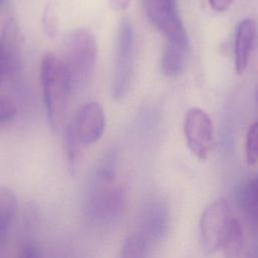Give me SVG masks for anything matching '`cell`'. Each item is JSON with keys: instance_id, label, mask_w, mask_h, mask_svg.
Returning a JSON list of instances; mask_svg holds the SVG:
<instances>
[{"instance_id": "cell-1", "label": "cell", "mask_w": 258, "mask_h": 258, "mask_svg": "<svg viewBox=\"0 0 258 258\" xmlns=\"http://www.w3.org/2000/svg\"><path fill=\"white\" fill-rule=\"evenodd\" d=\"M114 158L108 155L92 175L85 195V212L96 223L115 220L123 211L125 192L116 177Z\"/></svg>"}, {"instance_id": "cell-7", "label": "cell", "mask_w": 258, "mask_h": 258, "mask_svg": "<svg viewBox=\"0 0 258 258\" xmlns=\"http://www.w3.org/2000/svg\"><path fill=\"white\" fill-rule=\"evenodd\" d=\"M144 7L148 20L167 39L188 41L186 31L177 13L175 0H144Z\"/></svg>"}, {"instance_id": "cell-2", "label": "cell", "mask_w": 258, "mask_h": 258, "mask_svg": "<svg viewBox=\"0 0 258 258\" xmlns=\"http://www.w3.org/2000/svg\"><path fill=\"white\" fill-rule=\"evenodd\" d=\"M69 76L72 91H80L91 81L98 58V44L87 27L71 29L61 42L58 55Z\"/></svg>"}, {"instance_id": "cell-14", "label": "cell", "mask_w": 258, "mask_h": 258, "mask_svg": "<svg viewBox=\"0 0 258 258\" xmlns=\"http://www.w3.org/2000/svg\"><path fill=\"white\" fill-rule=\"evenodd\" d=\"M239 203L247 218L258 226V175L247 181L241 188Z\"/></svg>"}, {"instance_id": "cell-16", "label": "cell", "mask_w": 258, "mask_h": 258, "mask_svg": "<svg viewBox=\"0 0 258 258\" xmlns=\"http://www.w3.org/2000/svg\"><path fill=\"white\" fill-rule=\"evenodd\" d=\"M63 137H64L63 138V146H64V153L67 156L68 165H69L70 169L72 171H74L78 164V161H79L82 145L79 142L78 138L76 137L70 123H68L64 128V136Z\"/></svg>"}, {"instance_id": "cell-18", "label": "cell", "mask_w": 258, "mask_h": 258, "mask_svg": "<svg viewBox=\"0 0 258 258\" xmlns=\"http://www.w3.org/2000/svg\"><path fill=\"white\" fill-rule=\"evenodd\" d=\"M245 149L248 164H256L258 162V122L253 124L247 133Z\"/></svg>"}, {"instance_id": "cell-12", "label": "cell", "mask_w": 258, "mask_h": 258, "mask_svg": "<svg viewBox=\"0 0 258 258\" xmlns=\"http://www.w3.org/2000/svg\"><path fill=\"white\" fill-rule=\"evenodd\" d=\"M188 52V41L167 39L161 56V72L165 77L178 76L185 64Z\"/></svg>"}, {"instance_id": "cell-19", "label": "cell", "mask_w": 258, "mask_h": 258, "mask_svg": "<svg viewBox=\"0 0 258 258\" xmlns=\"http://www.w3.org/2000/svg\"><path fill=\"white\" fill-rule=\"evenodd\" d=\"M16 115V107L11 99L0 96V126L11 122Z\"/></svg>"}, {"instance_id": "cell-11", "label": "cell", "mask_w": 258, "mask_h": 258, "mask_svg": "<svg viewBox=\"0 0 258 258\" xmlns=\"http://www.w3.org/2000/svg\"><path fill=\"white\" fill-rule=\"evenodd\" d=\"M256 34V25L252 19H244L239 23L234 45L235 70L237 74H243L248 67Z\"/></svg>"}, {"instance_id": "cell-22", "label": "cell", "mask_w": 258, "mask_h": 258, "mask_svg": "<svg viewBox=\"0 0 258 258\" xmlns=\"http://www.w3.org/2000/svg\"><path fill=\"white\" fill-rule=\"evenodd\" d=\"M45 17L47 19L44 20V26H45V29H46V32L49 34V35H53L56 31V24H55V20H54V17L53 15L50 13V10H48L46 13H45Z\"/></svg>"}, {"instance_id": "cell-10", "label": "cell", "mask_w": 258, "mask_h": 258, "mask_svg": "<svg viewBox=\"0 0 258 258\" xmlns=\"http://www.w3.org/2000/svg\"><path fill=\"white\" fill-rule=\"evenodd\" d=\"M19 61V30L13 18L0 31V84Z\"/></svg>"}, {"instance_id": "cell-20", "label": "cell", "mask_w": 258, "mask_h": 258, "mask_svg": "<svg viewBox=\"0 0 258 258\" xmlns=\"http://www.w3.org/2000/svg\"><path fill=\"white\" fill-rule=\"evenodd\" d=\"M21 256L26 258H38L41 256V252L35 243L24 242L21 248Z\"/></svg>"}, {"instance_id": "cell-6", "label": "cell", "mask_w": 258, "mask_h": 258, "mask_svg": "<svg viewBox=\"0 0 258 258\" xmlns=\"http://www.w3.org/2000/svg\"><path fill=\"white\" fill-rule=\"evenodd\" d=\"M186 143L196 157L206 159L214 142V127L209 114L201 108H190L184 118Z\"/></svg>"}, {"instance_id": "cell-25", "label": "cell", "mask_w": 258, "mask_h": 258, "mask_svg": "<svg viewBox=\"0 0 258 258\" xmlns=\"http://www.w3.org/2000/svg\"><path fill=\"white\" fill-rule=\"evenodd\" d=\"M257 101H258V94H257Z\"/></svg>"}, {"instance_id": "cell-24", "label": "cell", "mask_w": 258, "mask_h": 258, "mask_svg": "<svg viewBox=\"0 0 258 258\" xmlns=\"http://www.w3.org/2000/svg\"><path fill=\"white\" fill-rule=\"evenodd\" d=\"M5 1H6V0H0V8L3 6V4L5 3Z\"/></svg>"}, {"instance_id": "cell-15", "label": "cell", "mask_w": 258, "mask_h": 258, "mask_svg": "<svg viewBox=\"0 0 258 258\" xmlns=\"http://www.w3.org/2000/svg\"><path fill=\"white\" fill-rule=\"evenodd\" d=\"M244 247V232L240 222L233 217L224 236L221 249L226 256H238Z\"/></svg>"}, {"instance_id": "cell-17", "label": "cell", "mask_w": 258, "mask_h": 258, "mask_svg": "<svg viewBox=\"0 0 258 258\" xmlns=\"http://www.w3.org/2000/svg\"><path fill=\"white\" fill-rule=\"evenodd\" d=\"M148 241L142 235H133L127 238L122 248V256L127 258H140L147 256Z\"/></svg>"}, {"instance_id": "cell-4", "label": "cell", "mask_w": 258, "mask_h": 258, "mask_svg": "<svg viewBox=\"0 0 258 258\" xmlns=\"http://www.w3.org/2000/svg\"><path fill=\"white\" fill-rule=\"evenodd\" d=\"M134 33L128 19H123L119 26L115 49V62L112 79V96L116 100L125 97L132 77Z\"/></svg>"}, {"instance_id": "cell-5", "label": "cell", "mask_w": 258, "mask_h": 258, "mask_svg": "<svg viewBox=\"0 0 258 258\" xmlns=\"http://www.w3.org/2000/svg\"><path fill=\"white\" fill-rule=\"evenodd\" d=\"M232 218L230 207L224 199L213 202L205 209L200 220V233L206 251L215 252L221 249Z\"/></svg>"}, {"instance_id": "cell-8", "label": "cell", "mask_w": 258, "mask_h": 258, "mask_svg": "<svg viewBox=\"0 0 258 258\" xmlns=\"http://www.w3.org/2000/svg\"><path fill=\"white\" fill-rule=\"evenodd\" d=\"M82 146L97 142L103 135L106 118L103 107L95 101L85 103L69 122Z\"/></svg>"}, {"instance_id": "cell-21", "label": "cell", "mask_w": 258, "mask_h": 258, "mask_svg": "<svg viewBox=\"0 0 258 258\" xmlns=\"http://www.w3.org/2000/svg\"><path fill=\"white\" fill-rule=\"evenodd\" d=\"M232 2L233 0H209L211 7L218 12L226 11L231 6Z\"/></svg>"}, {"instance_id": "cell-23", "label": "cell", "mask_w": 258, "mask_h": 258, "mask_svg": "<svg viewBox=\"0 0 258 258\" xmlns=\"http://www.w3.org/2000/svg\"><path fill=\"white\" fill-rule=\"evenodd\" d=\"M130 1L131 0H110V6L115 11H123L129 6Z\"/></svg>"}, {"instance_id": "cell-13", "label": "cell", "mask_w": 258, "mask_h": 258, "mask_svg": "<svg viewBox=\"0 0 258 258\" xmlns=\"http://www.w3.org/2000/svg\"><path fill=\"white\" fill-rule=\"evenodd\" d=\"M17 212V199L13 190L0 186V244H2L14 222Z\"/></svg>"}, {"instance_id": "cell-9", "label": "cell", "mask_w": 258, "mask_h": 258, "mask_svg": "<svg viewBox=\"0 0 258 258\" xmlns=\"http://www.w3.org/2000/svg\"><path fill=\"white\" fill-rule=\"evenodd\" d=\"M141 234L147 241L164 238L169 228V211L161 199H152L144 206L140 218Z\"/></svg>"}, {"instance_id": "cell-3", "label": "cell", "mask_w": 258, "mask_h": 258, "mask_svg": "<svg viewBox=\"0 0 258 258\" xmlns=\"http://www.w3.org/2000/svg\"><path fill=\"white\" fill-rule=\"evenodd\" d=\"M40 84L46 118L50 128L57 131L63 124L73 93L69 76L57 54L47 52L40 64Z\"/></svg>"}]
</instances>
